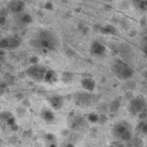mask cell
Masks as SVG:
<instances>
[{"label":"cell","instance_id":"cell-13","mask_svg":"<svg viewBox=\"0 0 147 147\" xmlns=\"http://www.w3.org/2000/svg\"><path fill=\"white\" fill-rule=\"evenodd\" d=\"M41 116H42V118L47 121L53 120V114L49 110H43L42 113H41Z\"/></svg>","mask_w":147,"mask_h":147},{"label":"cell","instance_id":"cell-15","mask_svg":"<svg viewBox=\"0 0 147 147\" xmlns=\"http://www.w3.org/2000/svg\"><path fill=\"white\" fill-rule=\"evenodd\" d=\"M143 51H144V53L147 55V42L144 45V47H143Z\"/></svg>","mask_w":147,"mask_h":147},{"label":"cell","instance_id":"cell-5","mask_svg":"<svg viewBox=\"0 0 147 147\" xmlns=\"http://www.w3.org/2000/svg\"><path fill=\"white\" fill-rule=\"evenodd\" d=\"M146 108H147L146 101L142 97H136V98L132 99L128 105V110L133 115L141 114V113L146 110Z\"/></svg>","mask_w":147,"mask_h":147},{"label":"cell","instance_id":"cell-6","mask_svg":"<svg viewBox=\"0 0 147 147\" xmlns=\"http://www.w3.org/2000/svg\"><path fill=\"white\" fill-rule=\"evenodd\" d=\"M20 45V39L16 36H9L2 38L1 47L2 49H15Z\"/></svg>","mask_w":147,"mask_h":147},{"label":"cell","instance_id":"cell-16","mask_svg":"<svg viewBox=\"0 0 147 147\" xmlns=\"http://www.w3.org/2000/svg\"><path fill=\"white\" fill-rule=\"evenodd\" d=\"M146 78H147V73H146Z\"/></svg>","mask_w":147,"mask_h":147},{"label":"cell","instance_id":"cell-10","mask_svg":"<svg viewBox=\"0 0 147 147\" xmlns=\"http://www.w3.org/2000/svg\"><path fill=\"white\" fill-rule=\"evenodd\" d=\"M82 87L88 92H92L95 89V82L90 78H85L82 80Z\"/></svg>","mask_w":147,"mask_h":147},{"label":"cell","instance_id":"cell-2","mask_svg":"<svg viewBox=\"0 0 147 147\" xmlns=\"http://www.w3.org/2000/svg\"><path fill=\"white\" fill-rule=\"evenodd\" d=\"M112 71L120 80H128L133 76V69L124 61L118 59L112 65Z\"/></svg>","mask_w":147,"mask_h":147},{"label":"cell","instance_id":"cell-14","mask_svg":"<svg viewBox=\"0 0 147 147\" xmlns=\"http://www.w3.org/2000/svg\"><path fill=\"white\" fill-rule=\"evenodd\" d=\"M139 7L142 10H147V0H141L139 2Z\"/></svg>","mask_w":147,"mask_h":147},{"label":"cell","instance_id":"cell-7","mask_svg":"<svg viewBox=\"0 0 147 147\" xmlns=\"http://www.w3.org/2000/svg\"><path fill=\"white\" fill-rule=\"evenodd\" d=\"M77 103H78L80 106H90L92 104V97L89 94H80L77 96Z\"/></svg>","mask_w":147,"mask_h":147},{"label":"cell","instance_id":"cell-9","mask_svg":"<svg viewBox=\"0 0 147 147\" xmlns=\"http://www.w3.org/2000/svg\"><path fill=\"white\" fill-rule=\"evenodd\" d=\"M105 51H106L105 47L102 45V43L98 42V41H95V42H93L92 47H91V53H92L93 55H103V53H105Z\"/></svg>","mask_w":147,"mask_h":147},{"label":"cell","instance_id":"cell-12","mask_svg":"<svg viewBox=\"0 0 147 147\" xmlns=\"http://www.w3.org/2000/svg\"><path fill=\"white\" fill-rule=\"evenodd\" d=\"M45 82H49V83H55V81H57V77L55 75V73L53 71H47V75H45Z\"/></svg>","mask_w":147,"mask_h":147},{"label":"cell","instance_id":"cell-4","mask_svg":"<svg viewBox=\"0 0 147 147\" xmlns=\"http://www.w3.org/2000/svg\"><path fill=\"white\" fill-rule=\"evenodd\" d=\"M113 134L120 140H129L131 137V129L125 122L117 123L113 128Z\"/></svg>","mask_w":147,"mask_h":147},{"label":"cell","instance_id":"cell-1","mask_svg":"<svg viewBox=\"0 0 147 147\" xmlns=\"http://www.w3.org/2000/svg\"><path fill=\"white\" fill-rule=\"evenodd\" d=\"M32 45L42 51H55L59 47L57 36L49 30H40L35 36Z\"/></svg>","mask_w":147,"mask_h":147},{"label":"cell","instance_id":"cell-11","mask_svg":"<svg viewBox=\"0 0 147 147\" xmlns=\"http://www.w3.org/2000/svg\"><path fill=\"white\" fill-rule=\"evenodd\" d=\"M49 103H51V107H53L55 109H57V110H59V109H61V106H63V98H61V97L53 96L49 99Z\"/></svg>","mask_w":147,"mask_h":147},{"label":"cell","instance_id":"cell-8","mask_svg":"<svg viewBox=\"0 0 147 147\" xmlns=\"http://www.w3.org/2000/svg\"><path fill=\"white\" fill-rule=\"evenodd\" d=\"M9 8L11 9V11L13 12H21L24 8V2L21 0H12L9 4Z\"/></svg>","mask_w":147,"mask_h":147},{"label":"cell","instance_id":"cell-3","mask_svg":"<svg viewBox=\"0 0 147 147\" xmlns=\"http://www.w3.org/2000/svg\"><path fill=\"white\" fill-rule=\"evenodd\" d=\"M47 71L43 65H32L26 69V75L32 80L36 81V82H41L45 81V75H47Z\"/></svg>","mask_w":147,"mask_h":147}]
</instances>
